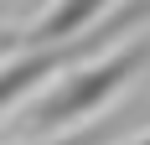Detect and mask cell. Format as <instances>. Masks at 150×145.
Listing matches in <instances>:
<instances>
[{
  "instance_id": "8992f818",
  "label": "cell",
  "mask_w": 150,
  "mask_h": 145,
  "mask_svg": "<svg viewBox=\"0 0 150 145\" xmlns=\"http://www.w3.org/2000/svg\"><path fill=\"white\" fill-rule=\"evenodd\" d=\"M0 42H5V36H0Z\"/></svg>"
},
{
  "instance_id": "277c9868",
  "label": "cell",
  "mask_w": 150,
  "mask_h": 145,
  "mask_svg": "<svg viewBox=\"0 0 150 145\" xmlns=\"http://www.w3.org/2000/svg\"><path fill=\"white\" fill-rule=\"evenodd\" d=\"M98 140H104V124H98L93 135H62V140H47L42 135V140H26V145H98Z\"/></svg>"
},
{
  "instance_id": "5b68a950",
  "label": "cell",
  "mask_w": 150,
  "mask_h": 145,
  "mask_svg": "<svg viewBox=\"0 0 150 145\" xmlns=\"http://www.w3.org/2000/svg\"><path fill=\"white\" fill-rule=\"evenodd\" d=\"M129 145H150V135H145V140H129Z\"/></svg>"
},
{
  "instance_id": "3957f363",
  "label": "cell",
  "mask_w": 150,
  "mask_h": 145,
  "mask_svg": "<svg viewBox=\"0 0 150 145\" xmlns=\"http://www.w3.org/2000/svg\"><path fill=\"white\" fill-rule=\"evenodd\" d=\"M114 0H57L52 11H42L36 21L26 26V47H52V42H67L78 31H88L98 16L109 11Z\"/></svg>"
},
{
  "instance_id": "6da1fadb",
  "label": "cell",
  "mask_w": 150,
  "mask_h": 145,
  "mask_svg": "<svg viewBox=\"0 0 150 145\" xmlns=\"http://www.w3.org/2000/svg\"><path fill=\"white\" fill-rule=\"evenodd\" d=\"M145 57H150V36L135 42V47H119V52H104L98 62H93V57L73 62L67 78H62L52 93H42L36 104H26V114H21L26 140H42V135L62 130V124H83V119H93L140 68H145Z\"/></svg>"
},
{
  "instance_id": "7a4b0ae2",
  "label": "cell",
  "mask_w": 150,
  "mask_h": 145,
  "mask_svg": "<svg viewBox=\"0 0 150 145\" xmlns=\"http://www.w3.org/2000/svg\"><path fill=\"white\" fill-rule=\"evenodd\" d=\"M145 16H150V0H135V5H124L119 16H109L104 26H88V31H78V36H67V42L36 47V52H26V57H16V62H0V114H5L11 104L31 99L52 72H67L83 57H98L119 31H129L135 21H145Z\"/></svg>"
}]
</instances>
